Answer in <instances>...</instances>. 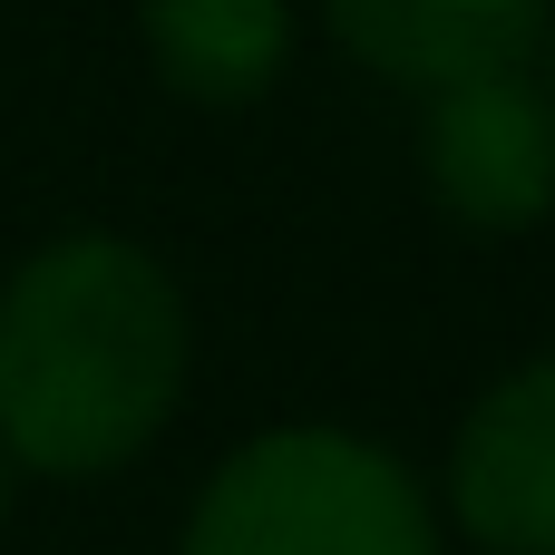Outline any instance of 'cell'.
<instances>
[{"mask_svg":"<svg viewBox=\"0 0 555 555\" xmlns=\"http://www.w3.org/2000/svg\"><path fill=\"white\" fill-rule=\"evenodd\" d=\"M420 176L468 234H537L555 215V88L546 68H498L420 98Z\"/></svg>","mask_w":555,"mask_h":555,"instance_id":"3957f363","label":"cell"},{"mask_svg":"<svg viewBox=\"0 0 555 555\" xmlns=\"http://www.w3.org/2000/svg\"><path fill=\"white\" fill-rule=\"evenodd\" d=\"M293 0H137V39L185 107H254L293 59Z\"/></svg>","mask_w":555,"mask_h":555,"instance_id":"8992f818","label":"cell"},{"mask_svg":"<svg viewBox=\"0 0 555 555\" xmlns=\"http://www.w3.org/2000/svg\"><path fill=\"white\" fill-rule=\"evenodd\" d=\"M537 68H546V88H555V39H546V59H537Z\"/></svg>","mask_w":555,"mask_h":555,"instance_id":"ba28073f","label":"cell"},{"mask_svg":"<svg viewBox=\"0 0 555 555\" xmlns=\"http://www.w3.org/2000/svg\"><path fill=\"white\" fill-rule=\"evenodd\" d=\"M10 478H20V468H10V459H0V527H10Z\"/></svg>","mask_w":555,"mask_h":555,"instance_id":"52a82bcc","label":"cell"},{"mask_svg":"<svg viewBox=\"0 0 555 555\" xmlns=\"http://www.w3.org/2000/svg\"><path fill=\"white\" fill-rule=\"evenodd\" d=\"M176 555H439V517L410 459L302 420L215 459Z\"/></svg>","mask_w":555,"mask_h":555,"instance_id":"7a4b0ae2","label":"cell"},{"mask_svg":"<svg viewBox=\"0 0 555 555\" xmlns=\"http://www.w3.org/2000/svg\"><path fill=\"white\" fill-rule=\"evenodd\" d=\"M449 517L478 555H555V351L468 400L449 439Z\"/></svg>","mask_w":555,"mask_h":555,"instance_id":"277c9868","label":"cell"},{"mask_svg":"<svg viewBox=\"0 0 555 555\" xmlns=\"http://www.w3.org/2000/svg\"><path fill=\"white\" fill-rule=\"evenodd\" d=\"M322 29L371 78L439 98L498 68H537L555 39V0H322Z\"/></svg>","mask_w":555,"mask_h":555,"instance_id":"5b68a950","label":"cell"},{"mask_svg":"<svg viewBox=\"0 0 555 555\" xmlns=\"http://www.w3.org/2000/svg\"><path fill=\"white\" fill-rule=\"evenodd\" d=\"M195 322L176 273L117 234L68 224L0 283V459L20 478H117L185 400Z\"/></svg>","mask_w":555,"mask_h":555,"instance_id":"6da1fadb","label":"cell"}]
</instances>
